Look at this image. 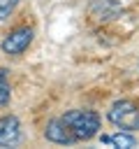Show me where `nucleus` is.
Returning <instances> with one entry per match:
<instances>
[{
	"label": "nucleus",
	"instance_id": "423d86ee",
	"mask_svg": "<svg viewBox=\"0 0 139 149\" xmlns=\"http://www.w3.org/2000/svg\"><path fill=\"white\" fill-rule=\"evenodd\" d=\"M21 137V123L16 116H2L0 119V147L16 144Z\"/></svg>",
	"mask_w": 139,
	"mask_h": 149
},
{
	"label": "nucleus",
	"instance_id": "f03ea898",
	"mask_svg": "<svg viewBox=\"0 0 139 149\" xmlns=\"http://www.w3.org/2000/svg\"><path fill=\"white\" fill-rule=\"evenodd\" d=\"M109 123H114L120 130H139V105L132 100H116L107 112Z\"/></svg>",
	"mask_w": 139,
	"mask_h": 149
},
{
	"label": "nucleus",
	"instance_id": "f257e3e1",
	"mask_svg": "<svg viewBox=\"0 0 139 149\" xmlns=\"http://www.w3.org/2000/svg\"><path fill=\"white\" fill-rule=\"evenodd\" d=\"M60 119L67 123V128L72 130V135L76 137V142L90 140L100 130V114L93 112V109H70Z\"/></svg>",
	"mask_w": 139,
	"mask_h": 149
},
{
	"label": "nucleus",
	"instance_id": "39448f33",
	"mask_svg": "<svg viewBox=\"0 0 139 149\" xmlns=\"http://www.w3.org/2000/svg\"><path fill=\"white\" fill-rule=\"evenodd\" d=\"M88 12H90V16L95 21H111V19L120 16L123 5L118 0H90Z\"/></svg>",
	"mask_w": 139,
	"mask_h": 149
},
{
	"label": "nucleus",
	"instance_id": "20e7f679",
	"mask_svg": "<svg viewBox=\"0 0 139 149\" xmlns=\"http://www.w3.org/2000/svg\"><path fill=\"white\" fill-rule=\"evenodd\" d=\"M44 137H46L49 142H53V144H74V142H76V137L72 135V130L67 128V123H65L60 116H58V119H51V121L46 123Z\"/></svg>",
	"mask_w": 139,
	"mask_h": 149
},
{
	"label": "nucleus",
	"instance_id": "0eeeda50",
	"mask_svg": "<svg viewBox=\"0 0 139 149\" xmlns=\"http://www.w3.org/2000/svg\"><path fill=\"white\" fill-rule=\"evenodd\" d=\"M100 142L102 144H111V147H118V149H132L137 147V137L130 133V130H118L114 135H100Z\"/></svg>",
	"mask_w": 139,
	"mask_h": 149
},
{
	"label": "nucleus",
	"instance_id": "1a4fd4ad",
	"mask_svg": "<svg viewBox=\"0 0 139 149\" xmlns=\"http://www.w3.org/2000/svg\"><path fill=\"white\" fill-rule=\"evenodd\" d=\"M16 5H19V0H0V21L7 19L16 9Z\"/></svg>",
	"mask_w": 139,
	"mask_h": 149
},
{
	"label": "nucleus",
	"instance_id": "7ed1b4c3",
	"mask_svg": "<svg viewBox=\"0 0 139 149\" xmlns=\"http://www.w3.org/2000/svg\"><path fill=\"white\" fill-rule=\"evenodd\" d=\"M32 37H35V33H32L30 26H19V28H14V30L2 40L0 47H2L5 54H9V56H19V54H23V51L30 47Z\"/></svg>",
	"mask_w": 139,
	"mask_h": 149
},
{
	"label": "nucleus",
	"instance_id": "6e6552de",
	"mask_svg": "<svg viewBox=\"0 0 139 149\" xmlns=\"http://www.w3.org/2000/svg\"><path fill=\"white\" fill-rule=\"evenodd\" d=\"M9 95H12V88H9V81H7V70L0 68V105H7Z\"/></svg>",
	"mask_w": 139,
	"mask_h": 149
}]
</instances>
